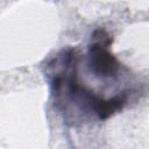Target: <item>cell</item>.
I'll return each instance as SVG.
<instances>
[{
  "mask_svg": "<svg viewBox=\"0 0 149 149\" xmlns=\"http://www.w3.org/2000/svg\"><path fill=\"white\" fill-rule=\"evenodd\" d=\"M101 37L102 38H99V41L90 45L88 64L95 76L108 78L116 74L119 63L107 49L112 42L111 37L106 34V31H102Z\"/></svg>",
  "mask_w": 149,
  "mask_h": 149,
  "instance_id": "cell-1",
  "label": "cell"
}]
</instances>
